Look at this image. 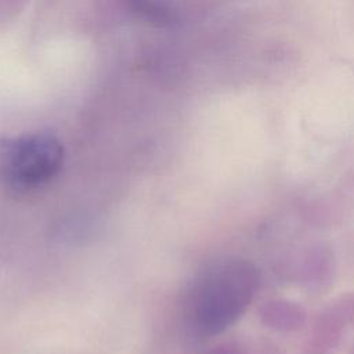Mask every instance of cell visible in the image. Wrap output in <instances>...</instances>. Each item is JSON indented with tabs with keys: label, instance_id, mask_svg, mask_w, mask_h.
Wrapping results in <instances>:
<instances>
[{
	"label": "cell",
	"instance_id": "cell-1",
	"mask_svg": "<svg viewBox=\"0 0 354 354\" xmlns=\"http://www.w3.org/2000/svg\"><path fill=\"white\" fill-rule=\"evenodd\" d=\"M259 283V270L248 260H224L209 267L187 296L185 313L191 326L205 336L225 330L246 311Z\"/></svg>",
	"mask_w": 354,
	"mask_h": 354
},
{
	"label": "cell",
	"instance_id": "cell-2",
	"mask_svg": "<svg viewBox=\"0 0 354 354\" xmlns=\"http://www.w3.org/2000/svg\"><path fill=\"white\" fill-rule=\"evenodd\" d=\"M64 162L59 140L47 131L0 138V184L14 191L39 188L51 181Z\"/></svg>",
	"mask_w": 354,
	"mask_h": 354
},
{
	"label": "cell",
	"instance_id": "cell-3",
	"mask_svg": "<svg viewBox=\"0 0 354 354\" xmlns=\"http://www.w3.org/2000/svg\"><path fill=\"white\" fill-rule=\"evenodd\" d=\"M260 318L268 328L282 332H292L303 326L306 321V311L296 301L274 299L261 306Z\"/></svg>",
	"mask_w": 354,
	"mask_h": 354
},
{
	"label": "cell",
	"instance_id": "cell-4",
	"mask_svg": "<svg viewBox=\"0 0 354 354\" xmlns=\"http://www.w3.org/2000/svg\"><path fill=\"white\" fill-rule=\"evenodd\" d=\"M123 7L137 19L159 28H171L177 24V8L171 0H120Z\"/></svg>",
	"mask_w": 354,
	"mask_h": 354
},
{
	"label": "cell",
	"instance_id": "cell-5",
	"mask_svg": "<svg viewBox=\"0 0 354 354\" xmlns=\"http://www.w3.org/2000/svg\"><path fill=\"white\" fill-rule=\"evenodd\" d=\"M209 354H243L242 348L234 343H224L214 347Z\"/></svg>",
	"mask_w": 354,
	"mask_h": 354
}]
</instances>
